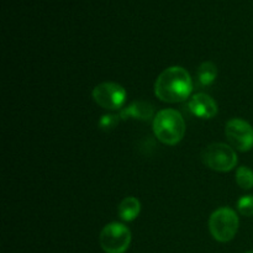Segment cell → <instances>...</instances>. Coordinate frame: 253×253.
I'll use <instances>...</instances> for the list:
<instances>
[{"label": "cell", "instance_id": "277c9868", "mask_svg": "<svg viewBox=\"0 0 253 253\" xmlns=\"http://www.w3.org/2000/svg\"><path fill=\"white\" fill-rule=\"evenodd\" d=\"M99 244L105 253H125L131 244V231L120 222L104 226L99 236Z\"/></svg>", "mask_w": 253, "mask_h": 253}, {"label": "cell", "instance_id": "8fae6325", "mask_svg": "<svg viewBox=\"0 0 253 253\" xmlns=\"http://www.w3.org/2000/svg\"><path fill=\"white\" fill-rule=\"evenodd\" d=\"M217 76V68L212 62H204L202 66L198 68L197 77L198 82L202 86H208L216 79Z\"/></svg>", "mask_w": 253, "mask_h": 253}, {"label": "cell", "instance_id": "5bb4252c", "mask_svg": "<svg viewBox=\"0 0 253 253\" xmlns=\"http://www.w3.org/2000/svg\"><path fill=\"white\" fill-rule=\"evenodd\" d=\"M120 121V115H113V114H109V115H104L103 118L99 120V127L104 131H109L111 128L115 127L116 125Z\"/></svg>", "mask_w": 253, "mask_h": 253}, {"label": "cell", "instance_id": "ba28073f", "mask_svg": "<svg viewBox=\"0 0 253 253\" xmlns=\"http://www.w3.org/2000/svg\"><path fill=\"white\" fill-rule=\"evenodd\" d=\"M188 109L193 115L200 119H212L219 111L216 101L204 93L195 94L188 103Z\"/></svg>", "mask_w": 253, "mask_h": 253}, {"label": "cell", "instance_id": "7c38bea8", "mask_svg": "<svg viewBox=\"0 0 253 253\" xmlns=\"http://www.w3.org/2000/svg\"><path fill=\"white\" fill-rule=\"evenodd\" d=\"M236 182L242 189L253 188V170L247 167H240L236 172Z\"/></svg>", "mask_w": 253, "mask_h": 253}, {"label": "cell", "instance_id": "30bf717a", "mask_svg": "<svg viewBox=\"0 0 253 253\" xmlns=\"http://www.w3.org/2000/svg\"><path fill=\"white\" fill-rule=\"evenodd\" d=\"M141 211V203L137 198L127 197L119 205V216L124 221H133Z\"/></svg>", "mask_w": 253, "mask_h": 253}, {"label": "cell", "instance_id": "5b68a950", "mask_svg": "<svg viewBox=\"0 0 253 253\" xmlns=\"http://www.w3.org/2000/svg\"><path fill=\"white\" fill-rule=\"evenodd\" d=\"M205 166L216 172H229L237 165L236 152L225 143H212L202 153Z\"/></svg>", "mask_w": 253, "mask_h": 253}, {"label": "cell", "instance_id": "52a82bcc", "mask_svg": "<svg viewBox=\"0 0 253 253\" xmlns=\"http://www.w3.org/2000/svg\"><path fill=\"white\" fill-rule=\"evenodd\" d=\"M227 141L236 150L246 152L253 147V127L242 119H231L225 126Z\"/></svg>", "mask_w": 253, "mask_h": 253}, {"label": "cell", "instance_id": "8992f818", "mask_svg": "<svg viewBox=\"0 0 253 253\" xmlns=\"http://www.w3.org/2000/svg\"><path fill=\"white\" fill-rule=\"evenodd\" d=\"M93 99L98 105L108 110L123 108L126 100V90L118 83L105 82L93 89Z\"/></svg>", "mask_w": 253, "mask_h": 253}, {"label": "cell", "instance_id": "4fadbf2b", "mask_svg": "<svg viewBox=\"0 0 253 253\" xmlns=\"http://www.w3.org/2000/svg\"><path fill=\"white\" fill-rule=\"evenodd\" d=\"M237 209L245 216H253V195H245L237 202Z\"/></svg>", "mask_w": 253, "mask_h": 253}, {"label": "cell", "instance_id": "3957f363", "mask_svg": "<svg viewBox=\"0 0 253 253\" xmlns=\"http://www.w3.org/2000/svg\"><path fill=\"white\" fill-rule=\"evenodd\" d=\"M239 224V216L230 208H220L215 210L209 219L210 232L219 242L231 241L237 234Z\"/></svg>", "mask_w": 253, "mask_h": 253}, {"label": "cell", "instance_id": "9c48e42d", "mask_svg": "<svg viewBox=\"0 0 253 253\" xmlns=\"http://www.w3.org/2000/svg\"><path fill=\"white\" fill-rule=\"evenodd\" d=\"M155 113V108L152 104L147 101H133L127 108L120 111V118L123 120H127L128 118L137 119V120L147 121L150 120Z\"/></svg>", "mask_w": 253, "mask_h": 253}, {"label": "cell", "instance_id": "6da1fadb", "mask_svg": "<svg viewBox=\"0 0 253 253\" xmlns=\"http://www.w3.org/2000/svg\"><path fill=\"white\" fill-rule=\"evenodd\" d=\"M193 90L190 74L183 67H169L158 76L155 94L166 103H180L189 98Z\"/></svg>", "mask_w": 253, "mask_h": 253}, {"label": "cell", "instance_id": "9a60e30c", "mask_svg": "<svg viewBox=\"0 0 253 253\" xmlns=\"http://www.w3.org/2000/svg\"><path fill=\"white\" fill-rule=\"evenodd\" d=\"M246 253H253V251H249V252H246Z\"/></svg>", "mask_w": 253, "mask_h": 253}, {"label": "cell", "instance_id": "7a4b0ae2", "mask_svg": "<svg viewBox=\"0 0 253 253\" xmlns=\"http://www.w3.org/2000/svg\"><path fill=\"white\" fill-rule=\"evenodd\" d=\"M153 132L165 145H177L185 135L184 119L174 109L161 110L153 119Z\"/></svg>", "mask_w": 253, "mask_h": 253}]
</instances>
